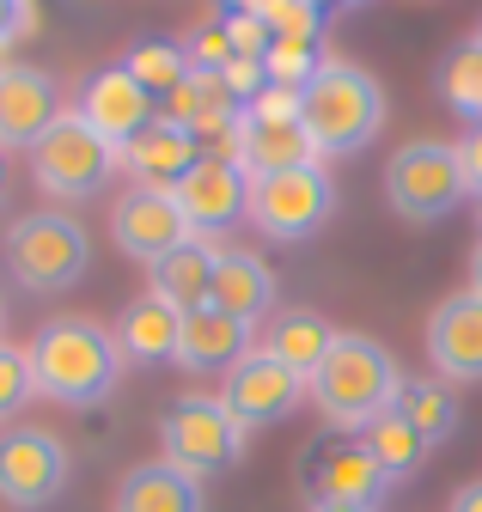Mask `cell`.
<instances>
[{
	"mask_svg": "<svg viewBox=\"0 0 482 512\" xmlns=\"http://www.w3.org/2000/svg\"><path fill=\"white\" fill-rule=\"evenodd\" d=\"M31 378H37V397L62 409H92L123 378V348L92 317H49L31 336Z\"/></svg>",
	"mask_w": 482,
	"mask_h": 512,
	"instance_id": "obj_1",
	"label": "cell"
},
{
	"mask_svg": "<svg viewBox=\"0 0 482 512\" xmlns=\"http://www.w3.org/2000/svg\"><path fill=\"white\" fill-rule=\"evenodd\" d=\"M397 391H403V372H397L391 348L360 336V330H336L330 354L306 378V397L318 403L330 433H360L373 415H385L397 403Z\"/></svg>",
	"mask_w": 482,
	"mask_h": 512,
	"instance_id": "obj_2",
	"label": "cell"
},
{
	"mask_svg": "<svg viewBox=\"0 0 482 512\" xmlns=\"http://www.w3.org/2000/svg\"><path fill=\"white\" fill-rule=\"evenodd\" d=\"M299 122H306L318 159L360 153L385 128V92L367 68H354V61H324L312 74V86L299 92Z\"/></svg>",
	"mask_w": 482,
	"mask_h": 512,
	"instance_id": "obj_3",
	"label": "cell"
},
{
	"mask_svg": "<svg viewBox=\"0 0 482 512\" xmlns=\"http://www.w3.org/2000/svg\"><path fill=\"white\" fill-rule=\"evenodd\" d=\"M7 269L25 293L49 299V293H68L86 269H92V238L80 220L68 214H25L7 232Z\"/></svg>",
	"mask_w": 482,
	"mask_h": 512,
	"instance_id": "obj_4",
	"label": "cell"
},
{
	"mask_svg": "<svg viewBox=\"0 0 482 512\" xmlns=\"http://www.w3.org/2000/svg\"><path fill=\"white\" fill-rule=\"evenodd\" d=\"M31 171H37L43 196H55V202H92L98 189L116 177V147L98 135L80 110H62L55 128L31 147Z\"/></svg>",
	"mask_w": 482,
	"mask_h": 512,
	"instance_id": "obj_5",
	"label": "cell"
},
{
	"mask_svg": "<svg viewBox=\"0 0 482 512\" xmlns=\"http://www.w3.org/2000/svg\"><path fill=\"white\" fill-rule=\"evenodd\" d=\"M159 452L171 470H184V476H220L238 464V452H245V427L232 421V409L208 391H190V397H177L159 421Z\"/></svg>",
	"mask_w": 482,
	"mask_h": 512,
	"instance_id": "obj_6",
	"label": "cell"
},
{
	"mask_svg": "<svg viewBox=\"0 0 482 512\" xmlns=\"http://www.w3.org/2000/svg\"><path fill=\"white\" fill-rule=\"evenodd\" d=\"M464 196H470V183H464V159L452 141H409L385 165V202L415 226L446 220Z\"/></svg>",
	"mask_w": 482,
	"mask_h": 512,
	"instance_id": "obj_7",
	"label": "cell"
},
{
	"mask_svg": "<svg viewBox=\"0 0 482 512\" xmlns=\"http://www.w3.org/2000/svg\"><path fill=\"white\" fill-rule=\"evenodd\" d=\"M330 214H336V183H330L324 159L293 165V171H269V177L251 183V220H257V232L275 238V244L312 238Z\"/></svg>",
	"mask_w": 482,
	"mask_h": 512,
	"instance_id": "obj_8",
	"label": "cell"
},
{
	"mask_svg": "<svg viewBox=\"0 0 482 512\" xmlns=\"http://www.w3.org/2000/svg\"><path fill=\"white\" fill-rule=\"evenodd\" d=\"M68 445L49 427H0V500L37 512L68 488Z\"/></svg>",
	"mask_w": 482,
	"mask_h": 512,
	"instance_id": "obj_9",
	"label": "cell"
},
{
	"mask_svg": "<svg viewBox=\"0 0 482 512\" xmlns=\"http://www.w3.org/2000/svg\"><path fill=\"white\" fill-rule=\"evenodd\" d=\"M110 238H116V250H123V256H135V263L153 269L159 256H171L177 244H190L196 232H190V220H184V208H177L171 189L135 183L110 208Z\"/></svg>",
	"mask_w": 482,
	"mask_h": 512,
	"instance_id": "obj_10",
	"label": "cell"
},
{
	"mask_svg": "<svg viewBox=\"0 0 482 512\" xmlns=\"http://www.w3.org/2000/svg\"><path fill=\"white\" fill-rule=\"evenodd\" d=\"M171 196H177V208H184L190 232L208 238V232H226V226H238L251 214V177L238 171L232 153H202L184 177L171 183Z\"/></svg>",
	"mask_w": 482,
	"mask_h": 512,
	"instance_id": "obj_11",
	"label": "cell"
},
{
	"mask_svg": "<svg viewBox=\"0 0 482 512\" xmlns=\"http://www.w3.org/2000/svg\"><path fill=\"white\" fill-rule=\"evenodd\" d=\"M299 397H306V378H299L293 366H281L275 354H263V348H251L245 360L226 372V384H220V403L232 409V421L245 433L287 421L299 409Z\"/></svg>",
	"mask_w": 482,
	"mask_h": 512,
	"instance_id": "obj_12",
	"label": "cell"
},
{
	"mask_svg": "<svg viewBox=\"0 0 482 512\" xmlns=\"http://www.w3.org/2000/svg\"><path fill=\"white\" fill-rule=\"evenodd\" d=\"M306 482H312V500H354V506H379L391 476L367 458V445L354 433H324L306 458Z\"/></svg>",
	"mask_w": 482,
	"mask_h": 512,
	"instance_id": "obj_13",
	"label": "cell"
},
{
	"mask_svg": "<svg viewBox=\"0 0 482 512\" xmlns=\"http://www.w3.org/2000/svg\"><path fill=\"white\" fill-rule=\"evenodd\" d=\"M80 116L98 128V135H104L116 153H123V147L141 135V128L159 116V98L123 68V61H116V68H98V74L80 86Z\"/></svg>",
	"mask_w": 482,
	"mask_h": 512,
	"instance_id": "obj_14",
	"label": "cell"
},
{
	"mask_svg": "<svg viewBox=\"0 0 482 512\" xmlns=\"http://www.w3.org/2000/svg\"><path fill=\"white\" fill-rule=\"evenodd\" d=\"M428 366L446 384H476L482 378V293H452L428 317Z\"/></svg>",
	"mask_w": 482,
	"mask_h": 512,
	"instance_id": "obj_15",
	"label": "cell"
},
{
	"mask_svg": "<svg viewBox=\"0 0 482 512\" xmlns=\"http://www.w3.org/2000/svg\"><path fill=\"white\" fill-rule=\"evenodd\" d=\"M55 116H62V92L43 68H25V61H0V153L13 147H37Z\"/></svg>",
	"mask_w": 482,
	"mask_h": 512,
	"instance_id": "obj_16",
	"label": "cell"
},
{
	"mask_svg": "<svg viewBox=\"0 0 482 512\" xmlns=\"http://www.w3.org/2000/svg\"><path fill=\"white\" fill-rule=\"evenodd\" d=\"M232 159L238 171H245L251 183L269 177V171H293V165H312V135H306V122L299 116H263V110H238L232 122Z\"/></svg>",
	"mask_w": 482,
	"mask_h": 512,
	"instance_id": "obj_17",
	"label": "cell"
},
{
	"mask_svg": "<svg viewBox=\"0 0 482 512\" xmlns=\"http://www.w3.org/2000/svg\"><path fill=\"white\" fill-rule=\"evenodd\" d=\"M110 336H116V348H123V360H135V366H165V360H177L184 311L147 287L141 299L123 305V317H116V330H110Z\"/></svg>",
	"mask_w": 482,
	"mask_h": 512,
	"instance_id": "obj_18",
	"label": "cell"
},
{
	"mask_svg": "<svg viewBox=\"0 0 482 512\" xmlns=\"http://www.w3.org/2000/svg\"><path fill=\"white\" fill-rule=\"evenodd\" d=\"M251 354V324L226 317L220 305L184 311V336H177V366L184 372H232Z\"/></svg>",
	"mask_w": 482,
	"mask_h": 512,
	"instance_id": "obj_19",
	"label": "cell"
},
{
	"mask_svg": "<svg viewBox=\"0 0 482 512\" xmlns=\"http://www.w3.org/2000/svg\"><path fill=\"white\" fill-rule=\"evenodd\" d=\"M123 159H129V171L141 177V183H153V189H171L177 177H184L196 159H202V141L190 135L184 122H165V116H153L141 135L123 147Z\"/></svg>",
	"mask_w": 482,
	"mask_h": 512,
	"instance_id": "obj_20",
	"label": "cell"
},
{
	"mask_svg": "<svg viewBox=\"0 0 482 512\" xmlns=\"http://www.w3.org/2000/svg\"><path fill=\"white\" fill-rule=\"evenodd\" d=\"M110 512H208V500H202V482L196 476L171 470L159 458V464H135L123 482H116Z\"/></svg>",
	"mask_w": 482,
	"mask_h": 512,
	"instance_id": "obj_21",
	"label": "cell"
},
{
	"mask_svg": "<svg viewBox=\"0 0 482 512\" xmlns=\"http://www.w3.org/2000/svg\"><path fill=\"white\" fill-rule=\"evenodd\" d=\"M214 305L238 324H263L269 305H275V275L257 250H220V269H214Z\"/></svg>",
	"mask_w": 482,
	"mask_h": 512,
	"instance_id": "obj_22",
	"label": "cell"
},
{
	"mask_svg": "<svg viewBox=\"0 0 482 512\" xmlns=\"http://www.w3.org/2000/svg\"><path fill=\"white\" fill-rule=\"evenodd\" d=\"M214 269H220V250L208 238H190L171 256H159L147 275H153V293L171 299L177 311H202V305H214Z\"/></svg>",
	"mask_w": 482,
	"mask_h": 512,
	"instance_id": "obj_23",
	"label": "cell"
},
{
	"mask_svg": "<svg viewBox=\"0 0 482 512\" xmlns=\"http://www.w3.org/2000/svg\"><path fill=\"white\" fill-rule=\"evenodd\" d=\"M354 439L367 445V458H373V464H379V470H385L391 482H409V476H415L421 464H428V439L415 433V421H409V415H403L397 403H391L385 415H373V421L360 427Z\"/></svg>",
	"mask_w": 482,
	"mask_h": 512,
	"instance_id": "obj_24",
	"label": "cell"
},
{
	"mask_svg": "<svg viewBox=\"0 0 482 512\" xmlns=\"http://www.w3.org/2000/svg\"><path fill=\"white\" fill-rule=\"evenodd\" d=\"M330 342H336L330 317H318V311H306V305H293V311H281L275 324H269L263 354H275V360H281V366H293L299 378H312V372H318V360L330 354Z\"/></svg>",
	"mask_w": 482,
	"mask_h": 512,
	"instance_id": "obj_25",
	"label": "cell"
},
{
	"mask_svg": "<svg viewBox=\"0 0 482 512\" xmlns=\"http://www.w3.org/2000/svg\"><path fill=\"white\" fill-rule=\"evenodd\" d=\"M397 409L415 421V433L428 439V445H446L458 433V397H452L446 378H403Z\"/></svg>",
	"mask_w": 482,
	"mask_h": 512,
	"instance_id": "obj_26",
	"label": "cell"
},
{
	"mask_svg": "<svg viewBox=\"0 0 482 512\" xmlns=\"http://www.w3.org/2000/svg\"><path fill=\"white\" fill-rule=\"evenodd\" d=\"M123 68H129L153 98H171L177 86L196 74V68H190V49H184V43H171V37H141V43L123 55Z\"/></svg>",
	"mask_w": 482,
	"mask_h": 512,
	"instance_id": "obj_27",
	"label": "cell"
},
{
	"mask_svg": "<svg viewBox=\"0 0 482 512\" xmlns=\"http://www.w3.org/2000/svg\"><path fill=\"white\" fill-rule=\"evenodd\" d=\"M440 92H446V104H452L458 116H476V122H482V43H476V37L446 55Z\"/></svg>",
	"mask_w": 482,
	"mask_h": 512,
	"instance_id": "obj_28",
	"label": "cell"
},
{
	"mask_svg": "<svg viewBox=\"0 0 482 512\" xmlns=\"http://www.w3.org/2000/svg\"><path fill=\"white\" fill-rule=\"evenodd\" d=\"M318 68H324V61H318V43L275 37V43L263 49V74H269V86H281V92H306Z\"/></svg>",
	"mask_w": 482,
	"mask_h": 512,
	"instance_id": "obj_29",
	"label": "cell"
},
{
	"mask_svg": "<svg viewBox=\"0 0 482 512\" xmlns=\"http://www.w3.org/2000/svg\"><path fill=\"white\" fill-rule=\"evenodd\" d=\"M263 25H269V37L318 43V37H324V7H312V0H269V7H263Z\"/></svg>",
	"mask_w": 482,
	"mask_h": 512,
	"instance_id": "obj_30",
	"label": "cell"
},
{
	"mask_svg": "<svg viewBox=\"0 0 482 512\" xmlns=\"http://www.w3.org/2000/svg\"><path fill=\"white\" fill-rule=\"evenodd\" d=\"M31 397H37V378H31V348L0 342V421L19 415Z\"/></svg>",
	"mask_w": 482,
	"mask_h": 512,
	"instance_id": "obj_31",
	"label": "cell"
},
{
	"mask_svg": "<svg viewBox=\"0 0 482 512\" xmlns=\"http://www.w3.org/2000/svg\"><path fill=\"white\" fill-rule=\"evenodd\" d=\"M226 37H232L238 55H257V61H263V49L275 43L269 25H263V13H226Z\"/></svg>",
	"mask_w": 482,
	"mask_h": 512,
	"instance_id": "obj_32",
	"label": "cell"
},
{
	"mask_svg": "<svg viewBox=\"0 0 482 512\" xmlns=\"http://www.w3.org/2000/svg\"><path fill=\"white\" fill-rule=\"evenodd\" d=\"M37 31V0H0V49Z\"/></svg>",
	"mask_w": 482,
	"mask_h": 512,
	"instance_id": "obj_33",
	"label": "cell"
},
{
	"mask_svg": "<svg viewBox=\"0 0 482 512\" xmlns=\"http://www.w3.org/2000/svg\"><path fill=\"white\" fill-rule=\"evenodd\" d=\"M458 159H464V183H470V196L482 202V122L458 141Z\"/></svg>",
	"mask_w": 482,
	"mask_h": 512,
	"instance_id": "obj_34",
	"label": "cell"
},
{
	"mask_svg": "<svg viewBox=\"0 0 482 512\" xmlns=\"http://www.w3.org/2000/svg\"><path fill=\"white\" fill-rule=\"evenodd\" d=\"M446 512H482V482H464L458 494H452V506Z\"/></svg>",
	"mask_w": 482,
	"mask_h": 512,
	"instance_id": "obj_35",
	"label": "cell"
},
{
	"mask_svg": "<svg viewBox=\"0 0 482 512\" xmlns=\"http://www.w3.org/2000/svg\"><path fill=\"white\" fill-rule=\"evenodd\" d=\"M312 512H379V506H354V500H312Z\"/></svg>",
	"mask_w": 482,
	"mask_h": 512,
	"instance_id": "obj_36",
	"label": "cell"
},
{
	"mask_svg": "<svg viewBox=\"0 0 482 512\" xmlns=\"http://www.w3.org/2000/svg\"><path fill=\"white\" fill-rule=\"evenodd\" d=\"M470 293H482V238H476V250H470Z\"/></svg>",
	"mask_w": 482,
	"mask_h": 512,
	"instance_id": "obj_37",
	"label": "cell"
},
{
	"mask_svg": "<svg viewBox=\"0 0 482 512\" xmlns=\"http://www.w3.org/2000/svg\"><path fill=\"white\" fill-rule=\"evenodd\" d=\"M226 7H232V13H263L269 0H226Z\"/></svg>",
	"mask_w": 482,
	"mask_h": 512,
	"instance_id": "obj_38",
	"label": "cell"
},
{
	"mask_svg": "<svg viewBox=\"0 0 482 512\" xmlns=\"http://www.w3.org/2000/svg\"><path fill=\"white\" fill-rule=\"evenodd\" d=\"M0 202H7V153H0Z\"/></svg>",
	"mask_w": 482,
	"mask_h": 512,
	"instance_id": "obj_39",
	"label": "cell"
},
{
	"mask_svg": "<svg viewBox=\"0 0 482 512\" xmlns=\"http://www.w3.org/2000/svg\"><path fill=\"white\" fill-rule=\"evenodd\" d=\"M0 342H7V305H0Z\"/></svg>",
	"mask_w": 482,
	"mask_h": 512,
	"instance_id": "obj_40",
	"label": "cell"
},
{
	"mask_svg": "<svg viewBox=\"0 0 482 512\" xmlns=\"http://www.w3.org/2000/svg\"><path fill=\"white\" fill-rule=\"evenodd\" d=\"M342 7H360V0H342Z\"/></svg>",
	"mask_w": 482,
	"mask_h": 512,
	"instance_id": "obj_41",
	"label": "cell"
},
{
	"mask_svg": "<svg viewBox=\"0 0 482 512\" xmlns=\"http://www.w3.org/2000/svg\"><path fill=\"white\" fill-rule=\"evenodd\" d=\"M476 43H482V31H476Z\"/></svg>",
	"mask_w": 482,
	"mask_h": 512,
	"instance_id": "obj_42",
	"label": "cell"
}]
</instances>
